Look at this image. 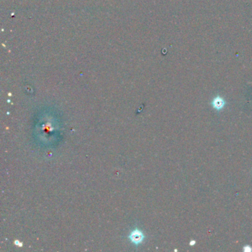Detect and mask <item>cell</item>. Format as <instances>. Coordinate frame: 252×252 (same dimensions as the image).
Listing matches in <instances>:
<instances>
[{"label": "cell", "instance_id": "6da1fadb", "mask_svg": "<svg viewBox=\"0 0 252 252\" xmlns=\"http://www.w3.org/2000/svg\"><path fill=\"white\" fill-rule=\"evenodd\" d=\"M129 238L132 243H134L135 244L137 245L141 243L143 240H144V234H143L140 231L135 230L131 233V234H130L129 236Z\"/></svg>", "mask_w": 252, "mask_h": 252}, {"label": "cell", "instance_id": "7a4b0ae2", "mask_svg": "<svg viewBox=\"0 0 252 252\" xmlns=\"http://www.w3.org/2000/svg\"><path fill=\"white\" fill-rule=\"evenodd\" d=\"M224 105H225L224 100L220 97L215 98V99L213 100V101H212V106L214 107V108L217 109V110H221V109L223 108Z\"/></svg>", "mask_w": 252, "mask_h": 252}]
</instances>
